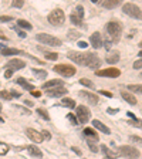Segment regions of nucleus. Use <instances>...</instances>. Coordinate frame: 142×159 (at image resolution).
Wrapping results in <instances>:
<instances>
[{"instance_id": "57", "label": "nucleus", "mask_w": 142, "mask_h": 159, "mask_svg": "<svg viewBox=\"0 0 142 159\" xmlns=\"http://www.w3.org/2000/svg\"><path fill=\"white\" fill-rule=\"evenodd\" d=\"M139 47H142V40H141V43H139Z\"/></svg>"}, {"instance_id": "26", "label": "nucleus", "mask_w": 142, "mask_h": 159, "mask_svg": "<svg viewBox=\"0 0 142 159\" xmlns=\"http://www.w3.org/2000/svg\"><path fill=\"white\" fill-rule=\"evenodd\" d=\"M60 104L63 105V107H67V108H74L75 107L74 99H71V98H63Z\"/></svg>"}, {"instance_id": "27", "label": "nucleus", "mask_w": 142, "mask_h": 159, "mask_svg": "<svg viewBox=\"0 0 142 159\" xmlns=\"http://www.w3.org/2000/svg\"><path fill=\"white\" fill-rule=\"evenodd\" d=\"M17 27L26 29V30H31V29H33V26H31L29 21H26V20H17Z\"/></svg>"}, {"instance_id": "47", "label": "nucleus", "mask_w": 142, "mask_h": 159, "mask_svg": "<svg viewBox=\"0 0 142 159\" xmlns=\"http://www.w3.org/2000/svg\"><path fill=\"white\" fill-rule=\"evenodd\" d=\"M16 108L19 109V111H21V112H23L24 115H30V114H31V112L29 111V109H24V108H21V107H16Z\"/></svg>"}, {"instance_id": "56", "label": "nucleus", "mask_w": 142, "mask_h": 159, "mask_svg": "<svg viewBox=\"0 0 142 159\" xmlns=\"http://www.w3.org/2000/svg\"><path fill=\"white\" fill-rule=\"evenodd\" d=\"M138 55H139V57L142 58V50H141V51H139V53H138Z\"/></svg>"}, {"instance_id": "17", "label": "nucleus", "mask_w": 142, "mask_h": 159, "mask_svg": "<svg viewBox=\"0 0 142 159\" xmlns=\"http://www.w3.org/2000/svg\"><path fill=\"white\" fill-rule=\"evenodd\" d=\"M63 84H64V81H61V80H51V81H47L43 84V90H51V88H57V87H63Z\"/></svg>"}, {"instance_id": "21", "label": "nucleus", "mask_w": 142, "mask_h": 159, "mask_svg": "<svg viewBox=\"0 0 142 159\" xmlns=\"http://www.w3.org/2000/svg\"><path fill=\"white\" fill-rule=\"evenodd\" d=\"M104 152V155L105 156H108V158H117V156H119V153H118V151H112V149H109L107 145H101V148H100Z\"/></svg>"}, {"instance_id": "31", "label": "nucleus", "mask_w": 142, "mask_h": 159, "mask_svg": "<svg viewBox=\"0 0 142 159\" xmlns=\"http://www.w3.org/2000/svg\"><path fill=\"white\" fill-rule=\"evenodd\" d=\"M67 118H68V121L71 122V124H73V125H78V124H80V121H78V118H77V115H74V114H67Z\"/></svg>"}, {"instance_id": "18", "label": "nucleus", "mask_w": 142, "mask_h": 159, "mask_svg": "<svg viewBox=\"0 0 142 159\" xmlns=\"http://www.w3.org/2000/svg\"><path fill=\"white\" fill-rule=\"evenodd\" d=\"M26 149H27L29 153H30L31 156H34V158H38V159L43 158V152H41L40 148H37L36 145H29Z\"/></svg>"}, {"instance_id": "25", "label": "nucleus", "mask_w": 142, "mask_h": 159, "mask_svg": "<svg viewBox=\"0 0 142 159\" xmlns=\"http://www.w3.org/2000/svg\"><path fill=\"white\" fill-rule=\"evenodd\" d=\"M33 74L40 80H46L47 78V71L46 70H40V68H33Z\"/></svg>"}, {"instance_id": "23", "label": "nucleus", "mask_w": 142, "mask_h": 159, "mask_svg": "<svg viewBox=\"0 0 142 159\" xmlns=\"http://www.w3.org/2000/svg\"><path fill=\"white\" fill-rule=\"evenodd\" d=\"M119 0H101V6L105 9H115L119 6Z\"/></svg>"}, {"instance_id": "44", "label": "nucleus", "mask_w": 142, "mask_h": 159, "mask_svg": "<svg viewBox=\"0 0 142 159\" xmlns=\"http://www.w3.org/2000/svg\"><path fill=\"white\" fill-rule=\"evenodd\" d=\"M14 30L17 31V34H19V36H20L21 38L26 37V33H24V31H21V30H20V27H14Z\"/></svg>"}, {"instance_id": "5", "label": "nucleus", "mask_w": 142, "mask_h": 159, "mask_svg": "<svg viewBox=\"0 0 142 159\" xmlns=\"http://www.w3.org/2000/svg\"><path fill=\"white\" fill-rule=\"evenodd\" d=\"M47 20H48V23L53 24V26H61V24H64L65 14L61 9H54V10L47 16Z\"/></svg>"}, {"instance_id": "54", "label": "nucleus", "mask_w": 142, "mask_h": 159, "mask_svg": "<svg viewBox=\"0 0 142 159\" xmlns=\"http://www.w3.org/2000/svg\"><path fill=\"white\" fill-rule=\"evenodd\" d=\"M71 149H73V151H74V152L77 153V155H81V151H80V149H78L77 146H73V148H71Z\"/></svg>"}, {"instance_id": "30", "label": "nucleus", "mask_w": 142, "mask_h": 159, "mask_svg": "<svg viewBox=\"0 0 142 159\" xmlns=\"http://www.w3.org/2000/svg\"><path fill=\"white\" fill-rule=\"evenodd\" d=\"M128 90H129L131 92H139V94H142V84L128 85Z\"/></svg>"}, {"instance_id": "40", "label": "nucleus", "mask_w": 142, "mask_h": 159, "mask_svg": "<svg viewBox=\"0 0 142 159\" xmlns=\"http://www.w3.org/2000/svg\"><path fill=\"white\" fill-rule=\"evenodd\" d=\"M0 148H2V151H0V155H2V156L6 155L7 151H9V146H7L4 142H2V144H0Z\"/></svg>"}, {"instance_id": "14", "label": "nucleus", "mask_w": 142, "mask_h": 159, "mask_svg": "<svg viewBox=\"0 0 142 159\" xmlns=\"http://www.w3.org/2000/svg\"><path fill=\"white\" fill-rule=\"evenodd\" d=\"M90 43H91V46L94 48H101L102 46H104V41H102L101 34H100L98 31H95V33L91 34V37H90Z\"/></svg>"}, {"instance_id": "48", "label": "nucleus", "mask_w": 142, "mask_h": 159, "mask_svg": "<svg viewBox=\"0 0 142 159\" xmlns=\"http://www.w3.org/2000/svg\"><path fill=\"white\" fill-rule=\"evenodd\" d=\"M107 112H108V114H111V115H114V114H118L119 109H117V108H108V109H107Z\"/></svg>"}, {"instance_id": "9", "label": "nucleus", "mask_w": 142, "mask_h": 159, "mask_svg": "<svg viewBox=\"0 0 142 159\" xmlns=\"http://www.w3.org/2000/svg\"><path fill=\"white\" fill-rule=\"evenodd\" d=\"M75 115H77L80 124H87L90 121V118H91V112H90V109L85 105H78L77 111H75Z\"/></svg>"}, {"instance_id": "35", "label": "nucleus", "mask_w": 142, "mask_h": 159, "mask_svg": "<svg viewBox=\"0 0 142 159\" xmlns=\"http://www.w3.org/2000/svg\"><path fill=\"white\" fill-rule=\"evenodd\" d=\"M84 135L87 136V138H88V136H98V135H97V132H95L92 128H85L84 129Z\"/></svg>"}, {"instance_id": "37", "label": "nucleus", "mask_w": 142, "mask_h": 159, "mask_svg": "<svg viewBox=\"0 0 142 159\" xmlns=\"http://www.w3.org/2000/svg\"><path fill=\"white\" fill-rule=\"evenodd\" d=\"M129 139H131V142L138 144V145L142 146V138H141V136H138V135H131V136H129Z\"/></svg>"}, {"instance_id": "8", "label": "nucleus", "mask_w": 142, "mask_h": 159, "mask_svg": "<svg viewBox=\"0 0 142 159\" xmlns=\"http://www.w3.org/2000/svg\"><path fill=\"white\" fill-rule=\"evenodd\" d=\"M53 70H54L57 74L63 75V77H73V75H75V73H77V70L70 64H57V65H54Z\"/></svg>"}, {"instance_id": "34", "label": "nucleus", "mask_w": 142, "mask_h": 159, "mask_svg": "<svg viewBox=\"0 0 142 159\" xmlns=\"http://www.w3.org/2000/svg\"><path fill=\"white\" fill-rule=\"evenodd\" d=\"M128 124L135 128H142V119H129Z\"/></svg>"}, {"instance_id": "39", "label": "nucleus", "mask_w": 142, "mask_h": 159, "mask_svg": "<svg viewBox=\"0 0 142 159\" xmlns=\"http://www.w3.org/2000/svg\"><path fill=\"white\" fill-rule=\"evenodd\" d=\"M11 6L20 9V7L24 6V0H14V2H11Z\"/></svg>"}, {"instance_id": "45", "label": "nucleus", "mask_w": 142, "mask_h": 159, "mask_svg": "<svg viewBox=\"0 0 142 159\" xmlns=\"http://www.w3.org/2000/svg\"><path fill=\"white\" fill-rule=\"evenodd\" d=\"M0 20H2V23H4V21H11V20H13V17H10V16H2V17H0Z\"/></svg>"}, {"instance_id": "33", "label": "nucleus", "mask_w": 142, "mask_h": 159, "mask_svg": "<svg viewBox=\"0 0 142 159\" xmlns=\"http://www.w3.org/2000/svg\"><path fill=\"white\" fill-rule=\"evenodd\" d=\"M87 145L88 148H90V151H91L92 153H97L100 151L98 146H97V142H91V141H87Z\"/></svg>"}, {"instance_id": "58", "label": "nucleus", "mask_w": 142, "mask_h": 159, "mask_svg": "<svg viewBox=\"0 0 142 159\" xmlns=\"http://www.w3.org/2000/svg\"><path fill=\"white\" fill-rule=\"evenodd\" d=\"M104 159H112V158H108V156H105V158Z\"/></svg>"}, {"instance_id": "43", "label": "nucleus", "mask_w": 142, "mask_h": 159, "mask_svg": "<svg viewBox=\"0 0 142 159\" xmlns=\"http://www.w3.org/2000/svg\"><path fill=\"white\" fill-rule=\"evenodd\" d=\"M41 134H43V138L46 139V141H50V139H51V134L48 131H46V129H44V131H41Z\"/></svg>"}, {"instance_id": "20", "label": "nucleus", "mask_w": 142, "mask_h": 159, "mask_svg": "<svg viewBox=\"0 0 142 159\" xmlns=\"http://www.w3.org/2000/svg\"><path fill=\"white\" fill-rule=\"evenodd\" d=\"M121 95H122V98L125 99L128 104H131V105H136V98H135V95L132 94V92H128V91H122L121 92Z\"/></svg>"}, {"instance_id": "11", "label": "nucleus", "mask_w": 142, "mask_h": 159, "mask_svg": "<svg viewBox=\"0 0 142 159\" xmlns=\"http://www.w3.org/2000/svg\"><path fill=\"white\" fill-rule=\"evenodd\" d=\"M26 67V63L23 60H19V58H11L6 63V68L7 70H11V71H16V70H21V68Z\"/></svg>"}, {"instance_id": "24", "label": "nucleus", "mask_w": 142, "mask_h": 159, "mask_svg": "<svg viewBox=\"0 0 142 159\" xmlns=\"http://www.w3.org/2000/svg\"><path fill=\"white\" fill-rule=\"evenodd\" d=\"M2 54L3 55H19V54H21V51L17 50V48H3V50H2Z\"/></svg>"}, {"instance_id": "13", "label": "nucleus", "mask_w": 142, "mask_h": 159, "mask_svg": "<svg viewBox=\"0 0 142 159\" xmlns=\"http://www.w3.org/2000/svg\"><path fill=\"white\" fill-rule=\"evenodd\" d=\"M26 135H27L29 138H30L33 142H36V144L43 142V141H44L43 134H41V132H38V131H36V129H33V128H27V129H26Z\"/></svg>"}, {"instance_id": "7", "label": "nucleus", "mask_w": 142, "mask_h": 159, "mask_svg": "<svg viewBox=\"0 0 142 159\" xmlns=\"http://www.w3.org/2000/svg\"><path fill=\"white\" fill-rule=\"evenodd\" d=\"M82 19H84V7H82L81 4H78V6L75 7V10L71 13L70 20L74 26L82 27V26H84V24H82Z\"/></svg>"}, {"instance_id": "49", "label": "nucleus", "mask_w": 142, "mask_h": 159, "mask_svg": "<svg viewBox=\"0 0 142 159\" xmlns=\"http://www.w3.org/2000/svg\"><path fill=\"white\" fill-rule=\"evenodd\" d=\"M11 75H13V71H11V70H6V71H4V78H10Z\"/></svg>"}, {"instance_id": "15", "label": "nucleus", "mask_w": 142, "mask_h": 159, "mask_svg": "<svg viewBox=\"0 0 142 159\" xmlns=\"http://www.w3.org/2000/svg\"><path fill=\"white\" fill-rule=\"evenodd\" d=\"M67 88L64 87H57V88H51L47 90V95L48 97H53V98H58V97H63V95L67 94Z\"/></svg>"}, {"instance_id": "50", "label": "nucleus", "mask_w": 142, "mask_h": 159, "mask_svg": "<svg viewBox=\"0 0 142 159\" xmlns=\"http://www.w3.org/2000/svg\"><path fill=\"white\" fill-rule=\"evenodd\" d=\"M78 47H81V48H87V47H88L87 41H78Z\"/></svg>"}, {"instance_id": "51", "label": "nucleus", "mask_w": 142, "mask_h": 159, "mask_svg": "<svg viewBox=\"0 0 142 159\" xmlns=\"http://www.w3.org/2000/svg\"><path fill=\"white\" fill-rule=\"evenodd\" d=\"M24 105H26V107H33L34 102L30 101V99H24Z\"/></svg>"}, {"instance_id": "12", "label": "nucleus", "mask_w": 142, "mask_h": 159, "mask_svg": "<svg viewBox=\"0 0 142 159\" xmlns=\"http://www.w3.org/2000/svg\"><path fill=\"white\" fill-rule=\"evenodd\" d=\"M80 97H81L82 99H85V101L88 102V104L91 105H97L100 102L98 99V95L94 94V92H88V91H80Z\"/></svg>"}, {"instance_id": "3", "label": "nucleus", "mask_w": 142, "mask_h": 159, "mask_svg": "<svg viewBox=\"0 0 142 159\" xmlns=\"http://www.w3.org/2000/svg\"><path fill=\"white\" fill-rule=\"evenodd\" d=\"M36 40H37L38 43L51 46V47H60L61 44H63V41H61L60 38L54 37V36H50V34H47V33H38L37 36H36Z\"/></svg>"}, {"instance_id": "22", "label": "nucleus", "mask_w": 142, "mask_h": 159, "mask_svg": "<svg viewBox=\"0 0 142 159\" xmlns=\"http://www.w3.org/2000/svg\"><path fill=\"white\" fill-rule=\"evenodd\" d=\"M16 82L19 85H21V87L24 88V90H29V91H34V85L33 84H30L29 81H26V78H23V77H19L16 80Z\"/></svg>"}, {"instance_id": "36", "label": "nucleus", "mask_w": 142, "mask_h": 159, "mask_svg": "<svg viewBox=\"0 0 142 159\" xmlns=\"http://www.w3.org/2000/svg\"><path fill=\"white\" fill-rule=\"evenodd\" d=\"M2 98L6 99V101H10V99L13 98V95H11L10 91H6V90H3V91H2Z\"/></svg>"}, {"instance_id": "46", "label": "nucleus", "mask_w": 142, "mask_h": 159, "mask_svg": "<svg viewBox=\"0 0 142 159\" xmlns=\"http://www.w3.org/2000/svg\"><path fill=\"white\" fill-rule=\"evenodd\" d=\"M100 94L105 95V97H108V98H111V97H112V92H109V91H105V90H101V91H100Z\"/></svg>"}, {"instance_id": "28", "label": "nucleus", "mask_w": 142, "mask_h": 159, "mask_svg": "<svg viewBox=\"0 0 142 159\" xmlns=\"http://www.w3.org/2000/svg\"><path fill=\"white\" fill-rule=\"evenodd\" d=\"M67 36H68V38H70V40H77V38L81 37V33H80V31H77V30H68Z\"/></svg>"}, {"instance_id": "42", "label": "nucleus", "mask_w": 142, "mask_h": 159, "mask_svg": "<svg viewBox=\"0 0 142 159\" xmlns=\"http://www.w3.org/2000/svg\"><path fill=\"white\" fill-rule=\"evenodd\" d=\"M132 67H134V70H141V68H142V58L136 60L135 63H134V65H132Z\"/></svg>"}, {"instance_id": "38", "label": "nucleus", "mask_w": 142, "mask_h": 159, "mask_svg": "<svg viewBox=\"0 0 142 159\" xmlns=\"http://www.w3.org/2000/svg\"><path fill=\"white\" fill-rule=\"evenodd\" d=\"M46 58H47V60H51V61H55L58 58V54L57 53H46Z\"/></svg>"}, {"instance_id": "53", "label": "nucleus", "mask_w": 142, "mask_h": 159, "mask_svg": "<svg viewBox=\"0 0 142 159\" xmlns=\"http://www.w3.org/2000/svg\"><path fill=\"white\" fill-rule=\"evenodd\" d=\"M31 95H33V97H40L41 92L37 91V90H34V91H31Z\"/></svg>"}, {"instance_id": "41", "label": "nucleus", "mask_w": 142, "mask_h": 159, "mask_svg": "<svg viewBox=\"0 0 142 159\" xmlns=\"http://www.w3.org/2000/svg\"><path fill=\"white\" fill-rule=\"evenodd\" d=\"M111 47H112V40H108V38H107V40L104 41V48L107 51H109L111 50Z\"/></svg>"}, {"instance_id": "4", "label": "nucleus", "mask_w": 142, "mask_h": 159, "mask_svg": "<svg viewBox=\"0 0 142 159\" xmlns=\"http://www.w3.org/2000/svg\"><path fill=\"white\" fill-rule=\"evenodd\" d=\"M118 153L125 159H138L141 156V152H139L136 148L131 145H122L118 148Z\"/></svg>"}, {"instance_id": "19", "label": "nucleus", "mask_w": 142, "mask_h": 159, "mask_svg": "<svg viewBox=\"0 0 142 159\" xmlns=\"http://www.w3.org/2000/svg\"><path fill=\"white\" fill-rule=\"evenodd\" d=\"M105 61H107L108 64H115V63H118L119 61V53L118 51H111V53H108L107 57H105Z\"/></svg>"}, {"instance_id": "52", "label": "nucleus", "mask_w": 142, "mask_h": 159, "mask_svg": "<svg viewBox=\"0 0 142 159\" xmlns=\"http://www.w3.org/2000/svg\"><path fill=\"white\" fill-rule=\"evenodd\" d=\"M11 95H13V97H17V98H19V97H21V92H17L16 90H11Z\"/></svg>"}, {"instance_id": "1", "label": "nucleus", "mask_w": 142, "mask_h": 159, "mask_svg": "<svg viewBox=\"0 0 142 159\" xmlns=\"http://www.w3.org/2000/svg\"><path fill=\"white\" fill-rule=\"evenodd\" d=\"M68 60L74 61L75 64L85 65L91 70H98L101 65V60L95 53H78V51H70L67 54Z\"/></svg>"}, {"instance_id": "10", "label": "nucleus", "mask_w": 142, "mask_h": 159, "mask_svg": "<svg viewBox=\"0 0 142 159\" xmlns=\"http://www.w3.org/2000/svg\"><path fill=\"white\" fill-rule=\"evenodd\" d=\"M95 75H98V77L117 78V77L121 75V71H119L118 68H115V67H109V68H105V70H98V71H95Z\"/></svg>"}, {"instance_id": "55", "label": "nucleus", "mask_w": 142, "mask_h": 159, "mask_svg": "<svg viewBox=\"0 0 142 159\" xmlns=\"http://www.w3.org/2000/svg\"><path fill=\"white\" fill-rule=\"evenodd\" d=\"M126 115H128L129 118H132V119H136L135 118V114H132V112H126Z\"/></svg>"}, {"instance_id": "29", "label": "nucleus", "mask_w": 142, "mask_h": 159, "mask_svg": "<svg viewBox=\"0 0 142 159\" xmlns=\"http://www.w3.org/2000/svg\"><path fill=\"white\" fill-rule=\"evenodd\" d=\"M37 114H38V117H40V118L44 119V121H48V119H50V115H48V112L46 111L44 108H37Z\"/></svg>"}, {"instance_id": "6", "label": "nucleus", "mask_w": 142, "mask_h": 159, "mask_svg": "<svg viewBox=\"0 0 142 159\" xmlns=\"http://www.w3.org/2000/svg\"><path fill=\"white\" fill-rule=\"evenodd\" d=\"M122 13H125L126 16L132 17V19H142V10L134 3L124 4V6H122Z\"/></svg>"}, {"instance_id": "32", "label": "nucleus", "mask_w": 142, "mask_h": 159, "mask_svg": "<svg viewBox=\"0 0 142 159\" xmlns=\"http://www.w3.org/2000/svg\"><path fill=\"white\" fill-rule=\"evenodd\" d=\"M80 84L84 85V87H88V88H94V87H95L94 82L90 81L88 78H81V80H80Z\"/></svg>"}, {"instance_id": "2", "label": "nucleus", "mask_w": 142, "mask_h": 159, "mask_svg": "<svg viewBox=\"0 0 142 159\" xmlns=\"http://www.w3.org/2000/svg\"><path fill=\"white\" fill-rule=\"evenodd\" d=\"M105 30L109 34L112 43H118L119 37H121V33H122V24L119 21H115V20L108 21L107 26H105Z\"/></svg>"}, {"instance_id": "16", "label": "nucleus", "mask_w": 142, "mask_h": 159, "mask_svg": "<svg viewBox=\"0 0 142 159\" xmlns=\"http://www.w3.org/2000/svg\"><path fill=\"white\" fill-rule=\"evenodd\" d=\"M92 126H94L95 129L101 131L102 134H105V135H109V134H111V129L105 125V124H102L101 121H98V119H94V121H92Z\"/></svg>"}]
</instances>
